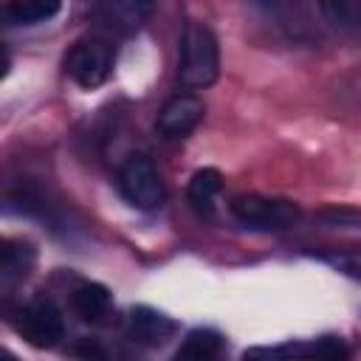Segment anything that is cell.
Instances as JSON below:
<instances>
[{
    "label": "cell",
    "instance_id": "1",
    "mask_svg": "<svg viewBox=\"0 0 361 361\" xmlns=\"http://www.w3.org/2000/svg\"><path fill=\"white\" fill-rule=\"evenodd\" d=\"M220 73V45L209 25L189 20L178 45V79L183 87H209Z\"/></svg>",
    "mask_w": 361,
    "mask_h": 361
},
{
    "label": "cell",
    "instance_id": "2",
    "mask_svg": "<svg viewBox=\"0 0 361 361\" xmlns=\"http://www.w3.org/2000/svg\"><path fill=\"white\" fill-rule=\"evenodd\" d=\"M228 212L248 231H288L302 217L293 200L265 195H240L228 203Z\"/></svg>",
    "mask_w": 361,
    "mask_h": 361
},
{
    "label": "cell",
    "instance_id": "3",
    "mask_svg": "<svg viewBox=\"0 0 361 361\" xmlns=\"http://www.w3.org/2000/svg\"><path fill=\"white\" fill-rule=\"evenodd\" d=\"M113 59H116L113 45L104 37L90 34V37L76 39V45L71 48V54L65 59V71L79 87L93 90L107 82V76L113 71Z\"/></svg>",
    "mask_w": 361,
    "mask_h": 361
},
{
    "label": "cell",
    "instance_id": "4",
    "mask_svg": "<svg viewBox=\"0 0 361 361\" xmlns=\"http://www.w3.org/2000/svg\"><path fill=\"white\" fill-rule=\"evenodd\" d=\"M14 330L23 336V341H28L31 347H54L59 344V338L65 336V322H62V310L56 307V302L51 296H34L28 299L17 316H14Z\"/></svg>",
    "mask_w": 361,
    "mask_h": 361
},
{
    "label": "cell",
    "instance_id": "5",
    "mask_svg": "<svg viewBox=\"0 0 361 361\" xmlns=\"http://www.w3.org/2000/svg\"><path fill=\"white\" fill-rule=\"evenodd\" d=\"M118 192L130 206H135L141 212L158 209L164 200V183H161V175H158L152 158L130 155L124 161V166L118 169Z\"/></svg>",
    "mask_w": 361,
    "mask_h": 361
},
{
    "label": "cell",
    "instance_id": "6",
    "mask_svg": "<svg viewBox=\"0 0 361 361\" xmlns=\"http://www.w3.org/2000/svg\"><path fill=\"white\" fill-rule=\"evenodd\" d=\"M243 361H347V344L338 336L285 341L274 347H254L243 355Z\"/></svg>",
    "mask_w": 361,
    "mask_h": 361
},
{
    "label": "cell",
    "instance_id": "7",
    "mask_svg": "<svg viewBox=\"0 0 361 361\" xmlns=\"http://www.w3.org/2000/svg\"><path fill=\"white\" fill-rule=\"evenodd\" d=\"M203 118V102L195 93H178L172 96L155 118V130L164 141H183L195 133V127Z\"/></svg>",
    "mask_w": 361,
    "mask_h": 361
},
{
    "label": "cell",
    "instance_id": "8",
    "mask_svg": "<svg viewBox=\"0 0 361 361\" xmlns=\"http://www.w3.org/2000/svg\"><path fill=\"white\" fill-rule=\"evenodd\" d=\"M175 330H178V324L166 313H161L155 307L138 305V307L130 310V333L141 344H152V347L155 344H164L166 338L175 336Z\"/></svg>",
    "mask_w": 361,
    "mask_h": 361
},
{
    "label": "cell",
    "instance_id": "9",
    "mask_svg": "<svg viewBox=\"0 0 361 361\" xmlns=\"http://www.w3.org/2000/svg\"><path fill=\"white\" fill-rule=\"evenodd\" d=\"M223 358H226V338L212 327H195L186 333L172 361H223Z\"/></svg>",
    "mask_w": 361,
    "mask_h": 361
},
{
    "label": "cell",
    "instance_id": "10",
    "mask_svg": "<svg viewBox=\"0 0 361 361\" xmlns=\"http://www.w3.org/2000/svg\"><path fill=\"white\" fill-rule=\"evenodd\" d=\"M110 305H113V296L104 285L99 282H82L73 293H71V307L73 313L82 319V322H90V324H99L104 322V316L110 313Z\"/></svg>",
    "mask_w": 361,
    "mask_h": 361
},
{
    "label": "cell",
    "instance_id": "11",
    "mask_svg": "<svg viewBox=\"0 0 361 361\" xmlns=\"http://www.w3.org/2000/svg\"><path fill=\"white\" fill-rule=\"evenodd\" d=\"M34 248L31 243H23V240H8L6 248H3V257H0V282L3 288H14L17 282H23L28 276V271L34 268Z\"/></svg>",
    "mask_w": 361,
    "mask_h": 361
},
{
    "label": "cell",
    "instance_id": "12",
    "mask_svg": "<svg viewBox=\"0 0 361 361\" xmlns=\"http://www.w3.org/2000/svg\"><path fill=\"white\" fill-rule=\"evenodd\" d=\"M220 189H223V178H220L217 169H212V166L197 169V172L192 175V180H189V203H192L200 214L212 217L214 200H217Z\"/></svg>",
    "mask_w": 361,
    "mask_h": 361
},
{
    "label": "cell",
    "instance_id": "13",
    "mask_svg": "<svg viewBox=\"0 0 361 361\" xmlns=\"http://www.w3.org/2000/svg\"><path fill=\"white\" fill-rule=\"evenodd\" d=\"M149 11H152L149 3L113 0V3H102V6H96V8H93V17H99V20L107 23L110 28H135Z\"/></svg>",
    "mask_w": 361,
    "mask_h": 361
},
{
    "label": "cell",
    "instance_id": "14",
    "mask_svg": "<svg viewBox=\"0 0 361 361\" xmlns=\"http://www.w3.org/2000/svg\"><path fill=\"white\" fill-rule=\"evenodd\" d=\"M59 11V3L54 0H14L3 6V17L8 25H34L45 23Z\"/></svg>",
    "mask_w": 361,
    "mask_h": 361
},
{
    "label": "cell",
    "instance_id": "15",
    "mask_svg": "<svg viewBox=\"0 0 361 361\" xmlns=\"http://www.w3.org/2000/svg\"><path fill=\"white\" fill-rule=\"evenodd\" d=\"M319 11L336 23V25H361V3L353 0H333V3H322Z\"/></svg>",
    "mask_w": 361,
    "mask_h": 361
},
{
    "label": "cell",
    "instance_id": "16",
    "mask_svg": "<svg viewBox=\"0 0 361 361\" xmlns=\"http://www.w3.org/2000/svg\"><path fill=\"white\" fill-rule=\"evenodd\" d=\"M73 353H76L79 361H107L104 347H102L99 341H93V338H82V341L73 347Z\"/></svg>",
    "mask_w": 361,
    "mask_h": 361
},
{
    "label": "cell",
    "instance_id": "17",
    "mask_svg": "<svg viewBox=\"0 0 361 361\" xmlns=\"http://www.w3.org/2000/svg\"><path fill=\"white\" fill-rule=\"evenodd\" d=\"M3 361H17V358H14L11 353H3Z\"/></svg>",
    "mask_w": 361,
    "mask_h": 361
}]
</instances>
